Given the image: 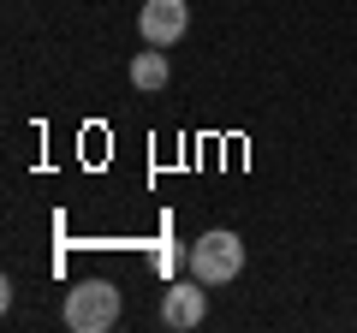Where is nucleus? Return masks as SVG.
Instances as JSON below:
<instances>
[{
	"mask_svg": "<svg viewBox=\"0 0 357 333\" xmlns=\"http://www.w3.org/2000/svg\"><path fill=\"white\" fill-rule=\"evenodd\" d=\"M185 262H191V274L203 286H232L244 274V238L232 226H215V232H203V238L185 250Z\"/></svg>",
	"mask_w": 357,
	"mask_h": 333,
	"instance_id": "nucleus-1",
	"label": "nucleus"
},
{
	"mask_svg": "<svg viewBox=\"0 0 357 333\" xmlns=\"http://www.w3.org/2000/svg\"><path fill=\"white\" fill-rule=\"evenodd\" d=\"M119 321V286L114 280H77L66 292V327L72 333H107Z\"/></svg>",
	"mask_w": 357,
	"mask_h": 333,
	"instance_id": "nucleus-2",
	"label": "nucleus"
},
{
	"mask_svg": "<svg viewBox=\"0 0 357 333\" xmlns=\"http://www.w3.org/2000/svg\"><path fill=\"white\" fill-rule=\"evenodd\" d=\"M185 30H191V6H185V0H143L137 36L149 42V48H173Z\"/></svg>",
	"mask_w": 357,
	"mask_h": 333,
	"instance_id": "nucleus-3",
	"label": "nucleus"
},
{
	"mask_svg": "<svg viewBox=\"0 0 357 333\" xmlns=\"http://www.w3.org/2000/svg\"><path fill=\"white\" fill-rule=\"evenodd\" d=\"M203 316H208V286L197 280V274L167 286V297H161V321H167V327H178V333L203 327Z\"/></svg>",
	"mask_w": 357,
	"mask_h": 333,
	"instance_id": "nucleus-4",
	"label": "nucleus"
},
{
	"mask_svg": "<svg viewBox=\"0 0 357 333\" xmlns=\"http://www.w3.org/2000/svg\"><path fill=\"white\" fill-rule=\"evenodd\" d=\"M131 84H137L143 95L167 90V54H161V48H143V54H131Z\"/></svg>",
	"mask_w": 357,
	"mask_h": 333,
	"instance_id": "nucleus-5",
	"label": "nucleus"
}]
</instances>
